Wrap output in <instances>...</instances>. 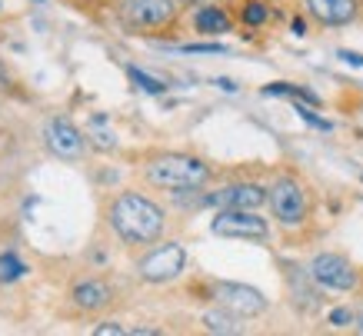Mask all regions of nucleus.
Masks as SVG:
<instances>
[{
	"label": "nucleus",
	"instance_id": "1",
	"mask_svg": "<svg viewBox=\"0 0 363 336\" xmlns=\"http://www.w3.org/2000/svg\"><path fill=\"white\" fill-rule=\"evenodd\" d=\"M111 227L123 243H154L164 233V210L143 194H121L111 206Z\"/></svg>",
	"mask_w": 363,
	"mask_h": 336
},
{
	"label": "nucleus",
	"instance_id": "2",
	"mask_svg": "<svg viewBox=\"0 0 363 336\" xmlns=\"http://www.w3.org/2000/svg\"><path fill=\"white\" fill-rule=\"evenodd\" d=\"M147 180L160 190L184 194V190H200L207 184L210 167L197 157H187V153H164V157H154L147 163Z\"/></svg>",
	"mask_w": 363,
	"mask_h": 336
},
{
	"label": "nucleus",
	"instance_id": "3",
	"mask_svg": "<svg viewBox=\"0 0 363 336\" xmlns=\"http://www.w3.org/2000/svg\"><path fill=\"white\" fill-rule=\"evenodd\" d=\"M267 203L274 210L277 223H284V227H300L307 220V194L294 177H277L267 186Z\"/></svg>",
	"mask_w": 363,
	"mask_h": 336
},
{
	"label": "nucleus",
	"instance_id": "4",
	"mask_svg": "<svg viewBox=\"0 0 363 336\" xmlns=\"http://www.w3.org/2000/svg\"><path fill=\"white\" fill-rule=\"evenodd\" d=\"M184 267H187V250L180 243H164V247H154L137 263V273L147 283H170L184 273Z\"/></svg>",
	"mask_w": 363,
	"mask_h": 336
},
{
	"label": "nucleus",
	"instance_id": "5",
	"mask_svg": "<svg viewBox=\"0 0 363 336\" xmlns=\"http://www.w3.org/2000/svg\"><path fill=\"white\" fill-rule=\"evenodd\" d=\"M174 0H123L121 4V21L133 30H157V27L174 23Z\"/></svg>",
	"mask_w": 363,
	"mask_h": 336
},
{
	"label": "nucleus",
	"instance_id": "6",
	"mask_svg": "<svg viewBox=\"0 0 363 336\" xmlns=\"http://www.w3.org/2000/svg\"><path fill=\"white\" fill-rule=\"evenodd\" d=\"M210 230L217 237L227 240H267L270 237V227H267L264 217H257L253 210H220L217 217L210 220Z\"/></svg>",
	"mask_w": 363,
	"mask_h": 336
},
{
	"label": "nucleus",
	"instance_id": "7",
	"mask_svg": "<svg viewBox=\"0 0 363 336\" xmlns=\"http://www.w3.org/2000/svg\"><path fill=\"white\" fill-rule=\"evenodd\" d=\"M310 280L323 286V290H353L357 286V270H353V263L340 253H317L313 260H310Z\"/></svg>",
	"mask_w": 363,
	"mask_h": 336
},
{
	"label": "nucleus",
	"instance_id": "8",
	"mask_svg": "<svg viewBox=\"0 0 363 336\" xmlns=\"http://www.w3.org/2000/svg\"><path fill=\"white\" fill-rule=\"evenodd\" d=\"M213 300L220 306H227L230 313H237L240 320L260 316L267 310V296L260 290L247 286V283H217L213 286Z\"/></svg>",
	"mask_w": 363,
	"mask_h": 336
},
{
	"label": "nucleus",
	"instance_id": "9",
	"mask_svg": "<svg viewBox=\"0 0 363 336\" xmlns=\"http://www.w3.org/2000/svg\"><path fill=\"white\" fill-rule=\"evenodd\" d=\"M44 143L47 150L54 157H60V160H80L84 147H87V133H80L67 117H54L47 120L44 127Z\"/></svg>",
	"mask_w": 363,
	"mask_h": 336
},
{
	"label": "nucleus",
	"instance_id": "10",
	"mask_svg": "<svg viewBox=\"0 0 363 336\" xmlns=\"http://www.w3.org/2000/svg\"><path fill=\"white\" fill-rule=\"evenodd\" d=\"M207 203L217 210H257L267 203V186L260 184H230L207 194Z\"/></svg>",
	"mask_w": 363,
	"mask_h": 336
},
{
	"label": "nucleus",
	"instance_id": "11",
	"mask_svg": "<svg viewBox=\"0 0 363 336\" xmlns=\"http://www.w3.org/2000/svg\"><path fill=\"white\" fill-rule=\"evenodd\" d=\"M307 11L323 27H343L357 17V0H307Z\"/></svg>",
	"mask_w": 363,
	"mask_h": 336
},
{
	"label": "nucleus",
	"instance_id": "12",
	"mask_svg": "<svg viewBox=\"0 0 363 336\" xmlns=\"http://www.w3.org/2000/svg\"><path fill=\"white\" fill-rule=\"evenodd\" d=\"M70 296H74V303L80 306V310H100V306L111 303V286L104 280H80L74 290H70Z\"/></svg>",
	"mask_w": 363,
	"mask_h": 336
},
{
	"label": "nucleus",
	"instance_id": "13",
	"mask_svg": "<svg viewBox=\"0 0 363 336\" xmlns=\"http://www.w3.org/2000/svg\"><path fill=\"white\" fill-rule=\"evenodd\" d=\"M237 320H240V316L230 313L227 306H220V310H207V313H203V330H210V333H223V336H237L243 330Z\"/></svg>",
	"mask_w": 363,
	"mask_h": 336
},
{
	"label": "nucleus",
	"instance_id": "14",
	"mask_svg": "<svg viewBox=\"0 0 363 336\" xmlns=\"http://www.w3.org/2000/svg\"><path fill=\"white\" fill-rule=\"evenodd\" d=\"M194 27H197L200 33H227L230 30V17L223 11H217V7H203V11H197V17H194Z\"/></svg>",
	"mask_w": 363,
	"mask_h": 336
},
{
	"label": "nucleus",
	"instance_id": "15",
	"mask_svg": "<svg viewBox=\"0 0 363 336\" xmlns=\"http://www.w3.org/2000/svg\"><path fill=\"white\" fill-rule=\"evenodd\" d=\"M87 137H94V143H97L100 150H113V147H117V137H113L111 123H107V117H100V113L90 120Z\"/></svg>",
	"mask_w": 363,
	"mask_h": 336
},
{
	"label": "nucleus",
	"instance_id": "16",
	"mask_svg": "<svg viewBox=\"0 0 363 336\" xmlns=\"http://www.w3.org/2000/svg\"><path fill=\"white\" fill-rule=\"evenodd\" d=\"M127 77H130L133 84H137V87L143 90V94H154V97H157V94H164V90H167L164 80H157V77L143 74L140 67H127Z\"/></svg>",
	"mask_w": 363,
	"mask_h": 336
},
{
	"label": "nucleus",
	"instance_id": "17",
	"mask_svg": "<svg viewBox=\"0 0 363 336\" xmlns=\"http://www.w3.org/2000/svg\"><path fill=\"white\" fill-rule=\"evenodd\" d=\"M267 97H300V100H307V103H317V97L310 94V90L303 87H290V84H270V87H264Z\"/></svg>",
	"mask_w": 363,
	"mask_h": 336
},
{
	"label": "nucleus",
	"instance_id": "18",
	"mask_svg": "<svg viewBox=\"0 0 363 336\" xmlns=\"http://www.w3.org/2000/svg\"><path fill=\"white\" fill-rule=\"evenodd\" d=\"M21 273H23V263L17 260L13 253H4V257H0V276H4V280H17Z\"/></svg>",
	"mask_w": 363,
	"mask_h": 336
},
{
	"label": "nucleus",
	"instance_id": "19",
	"mask_svg": "<svg viewBox=\"0 0 363 336\" xmlns=\"http://www.w3.org/2000/svg\"><path fill=\"white\" fill-rule=\"evenodd\" d=\"M243 21L250 23V27H260V23L267 21V7H264V4H257V0H253V4H247V7H243Z\"/></svg>",
	"mask_w": 363,
	"mask_h": 336
},
{
	"label": "nucleus",
	"instance_id": "20",
	"mask_svg": "<svg viewBox=\"0 0 363 336\" xmlns=\"http://www.w3.org/2000/svg\"><path fill=\"white\" fill-rule=\"evenodd\" d=\"M353 320H357V313H353V310H347V306H337V310H330V326H337V330L350 326Z\"/></svg>",
	"mask_w": 363,
	"mask_h": 336
},
{
	"label": "nucleus",
	"instance_id": "21",
	"mask_svg": "<svg viewBox=\"0 0 363 336\" xmlns=\"http://www.w3.org/2000/svg\"><path fill=\"white\" fill-rule=\"evenodd\" d=\"M297 113H300V117H303V120H307L310 127H317V130H333V123H330V120H320L317 113H313V110H307V107H303V103H300V107H297Z\"/></svg>",
	"mask_w": 363,
	"mask_h": 336
},
{
	"label": "nucleus",
	"instance_id": "22",
	"mask_svg": "<svg viewBox=\"0 0 363 336\" xmlns=\"http://www.w3.org/2000/svg\"><path fill=\"white\" fill-rule=\"evenodd\" d=\"M184 54H223V44H184Z\"/></svg>",
	"mask_w": 363,
	"mask_h": 336
},
{
	"label": "nucleus",
	"instance_id": "23",
	"mask_svg": "<svg viewBox=\"0 0 363 336\" xmlns=\"http://www.w3.org/2000/svg\"><path fill=\"white\" fill-rule=\"evenodd\" d=\"M94 333L97 336H133V330H127V326H121V323H104V326H97Z\"/></svg>",
	"mask_w": 363,
	"mask_h": 336
},
{
	"label": "nucleus",
	"instance_id": "24",
	"mask_svg": "<svg viewBox=\"0 0 363 336\" xmlns=\"http://www.w3.org/2000/svg\"><path fill=\"white\" fill-rule=\"evenodd\" d=\"M340 60H343V64H353V67H363V54H350V50H340Z\"/></svg>",
	"mask_w": 363,
	"mask_h": 336
},
{
	"label": "nucleus",
	"instance_id": "25",
	"mask_svg": "<svg viewBox=\"0 0 363 336\" xmlns=\"http://www.w3.org/2000/svg\"><path fill=\"white\" fill-rule=\"evenodd\" d=\"M353 326H357V333H363V310L357 313V320H353Z\"/></svg>",
	"mask_w": 363,
	"mask_h": 336
},
{
	"label": "nucleus",
	"instance_id": "26",
	"mask_svg": "<svg viewBox=\"0 0 363 336\" xmlns=\"http://www.w3.org/2000/svg\"><path fill=\"white\" fill-rule=\"evenodd\" d=\"M180 4H197V0H180Z\"/></svg>",
	"mask_w": 363,
	"mask_h": 336
}]
</instances>
